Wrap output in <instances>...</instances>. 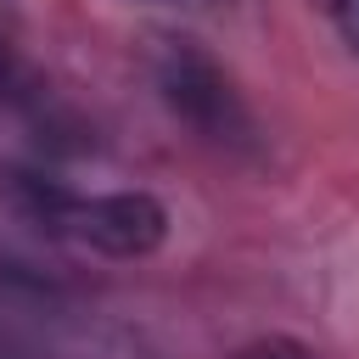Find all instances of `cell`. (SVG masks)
Returning <instances> with one entry per match:
<instances>
[{
	"mask_svg": "<svg viewBox=\"0 0 359 359\" xmlns=\"http://www.w3.org/2000/svg\"><path fill=\"white\" fill-rule=\"evenodd\" d=\"M0 196L28 230L107 258H146L168 236V208L151 191H73L45 168L11 163L0 168Z\"/></svg>",
	"mask_w": 359,
	"mask_h": 359,
	"instance_id": "1",
	"label": "cell"
},
{
	"mask_svg": "<svg viewBox=\"0 0 359 359\" xmlns=\"http://www.w3.org/2000/svg\"><path fill=\"white\" fill-rule=\"evenodd\" d=\"M157 95H163V107H168L185 129H196V135L213 140V146L247 151L252 135H258V123H252L241 90L230 84V73H224L208 50H196V45H185V39H168V45L157 50Z\"/></svg>",
	"mask_w": 359,
	"mask_h": 359,
	"instance_id": "2",
	"label": "cell"
},
{
	"mask_svg": "<svg viewBox=\"0 0 359 359\" xmlns=\"http://www.w3.org/2000/svg\"><path fill=\"white\" fill-rule=\"evenodd\" d=\"M236 359H320V353H309V348L292 342V337H258V342H247Z\"/></svg>",
	"mask_w": 359,
	"mask_h": 359,
	"instance_id": "3",
	"label": "cell"
},
{
	"mask_svg": "<svg viewBox=\"0 0 359 359\" xmlns=\"http://www.w3.org/2000/svg\"><path fill=\"white\" fill-rule=\"evenodd\" d=\"M325 11H331V22H337L342 45L359 56V0H325Z\"/></svg>",
	"mask_w": 359,
	"mask_h": 359,
	"instance_id": "4",
	"label": "cell"
},
{
	"mask_svg": "<svg viewBox=\"0 0 359 359\" xmlns=\"http://www.w3.org/2000/svg\"><path fill=\"white\" fill-rule=\"evenodd\" d=\"M17 95H22V67H17L11 45L0 39V101H17Z\"/></svg>",
	"mask_w": 359,
	"mask_h": 359,
	"instance_id": "5",
	"label": "cell"
}]
</instances>
